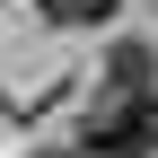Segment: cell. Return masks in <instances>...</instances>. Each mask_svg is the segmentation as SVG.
Instances as JSON below:
<instances>
[{"label":"cell","mask_w":158,"mask_h":158,"mask_svg":"<svg viewBox=\"0 0 158 158\" xmlns=\"http://www.w3.org/2000/svg\"><path fill=\"white\" fill-rule=\"evenodd\" d=\"M123 0H44V18L53 27H97V18H114Z\"/></svg>","instance_id":"obj_3"},{"label":"cell","mask_w":158,"mask_h":158,"mask_svg":"<svg viewBox=\"0 0 158 158\" xmlns=\"http://www.w3.org/2000/svg\"><path fill=\"white\" fill-rule=\"evenodd\" d=\"M149 149H158V123L141 88H106L79 114V158H149Z\"/></svg>","instance_id":"obj_1"},{"label":"cell","mask_w":158,"mask_h":158,"mask_svg":"<svg viewBox=\"0 0 158 158\" xmlns=\"http://www.w3.org/2000/svg\"><path fill=\"white\" fill-rule=\"evenodd\" d=\"M149 123H158V97H149Z\"/></svg>","instance_id":"obj_5"},{"label":"cell","mask_w":158,"mask_h":158,"mask_svg":"<svg viewBox=\"0 0 158 158\" xmlns=\"http://www.w3.org/2000/svg\"><path fill=\"white\" fill-rule=\"evenodd\" d=\"M44 158H79V149H44Z\"/></svg>","instance_id":"obj_4"},{"label":"cell","mask_w":158,"mask_h":158,"mask_svg":"<svg viewBox=\"0 0 158 158\" xmlns=\"http://www.w3.org/2000/svg\"><path fill=\"white\" fill-rule=\"evenodd\" d=\"M106 79H114V88H158V62H149V44H114V62H106Z\"/></svg>","instance_id":"obj_2"}]
</instances>
